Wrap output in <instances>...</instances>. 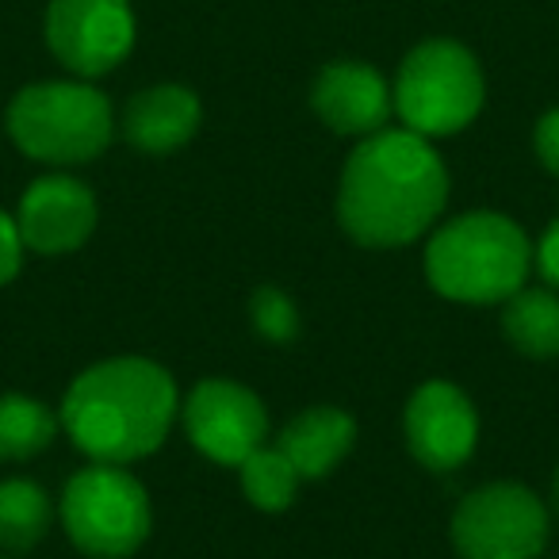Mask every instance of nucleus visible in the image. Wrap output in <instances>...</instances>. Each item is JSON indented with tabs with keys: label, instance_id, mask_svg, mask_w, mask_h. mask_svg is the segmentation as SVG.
Returning a JSON list of instances; mask_svg holds the SVG:
<instances>
[{
	"label": "nucleus",
	"instance_id": "21",
	"mask_svg": "<svg viewBox=\"0 0 559 559\" xmlns=\"http://www.w3.org/2000/svg\"><path fill=\"white\" fill-rule=\"evenodd\" d=\"M533 150L536 162L544 165V173L559 180V108H548L533 127Z\"/></svg>",
	"mask_w": 559,
	"mask_h": 559
},
{
	"label": "nucleus",
	"instance_id": "16",
	"mask_svg": "<svg viewBox=\"0 0 559 559\" xmlns=\"http://www.w3.org/2000/svg\"><path fill=\"white\" fill-rule=\"evenodd\" d=\"M55 525V502L35 479H0V548L12 556L39 548Z\"/></svg>",
	"mask_w": 559,
	"mask_h": 559
},
{
	"label": "nucleus",
	"instance_id": "24",
	"mask_svg": "<svg viewBox=\"0 0 559 559\" xmlns=\"http://www.w3.org/2000/svg\"><path fill=\"white\" fill-rule=\"evenodd\" d=\"M0 559H9V556H0Z\"/></svg>",
	"mask_w": 559,
	"mask_h": 559
},
{
	"label": "nucleus",
	"instance_id": "20",
	"mask_svg": "<svg viewBox=\"0 0 559 559\" xmlns=\"http://www.w3.org/2000/svg\"><path fill=\"white\" fill-rule=\"evenodd\" d=\"M24 253H27V246H24V238H20L16 215L0 211V288H9L12 280L20 276Z\"/></svg>",
	"mask_w": 559,
	"mask_h": 559
},
{
	"label": "nucleus",
	"instance_id": "9",
	"mask_svg": "<svg viewBox=\"0 0 559 559\" xmlns=\"http://www.w3.org/2000/svg\"><path fill=\"white\" fill-rule=\"evenodd\" d=\"M180 421L195 452L223 467H238L253 456L261 444H269L272 429L261 395L230 376H207L195 383L188 399H180Z\"/></svg>",
	"mask_w": 559,
	"mask_h": 559
},
{
	"label": "nucleus",
	"instance_id": "3",
	"mask_svg": "<svg viewBox=\"0 0 559 559\" xmlns=\"http://www.w3.org/2000/svg\"><path fill=\"white\" fill-rule=\"evenodd\" d=\"M429 288L467 307L506 304L533 272V241L502 211H467L441 223L421 257Z\"/></svg>",
	"mask_w": 559,
	"mask_h": 559
},
{
	"label": "nucleus",
	"instance_id": "5",
	"mask_svg": "<svg viewBox=\"0 0 559 559\" xmlns=\"http://www.w3.org/2000/svg\"><path fill=\"white\" fill-rule=\"evenodd\" d=\"M391 96L406 131L437 142L479 119L487 104V78L475 50L460 39H426L399 62Z\"/></svg>",
	"mask_w": 559,
	"mask_h": 559
},
{
	"label": "nucleus",
	"instance_id": "12",
	"mask_svg": "<svg viewBox=\"0 0 559 559\" xmlns=\"http://www.w3.org/2000/svg\"><path fill=\"white\" fill-rule=\"evenodd\" d=\"M311 111L326 131L337 139H368L383 131L395 116V96L391 81L376 66L357 58H337L319 70L311 85Z\"/></svg>",
	"mask_w": 559,
	"mask_h": 559
},
{
	"label": "nucleus",
	"instance_id": "15",
	"mask_svg": "<svg viewBox=\"0 0 559 559\" xmlns=\"http://www.w3.org/2000/svg\"><path fill=\"white\" fill-rule=\"evenodd\" d=\"M502 334L521 357L556 360L559 357V292L556 288H518L502 304Z\"/></svg>",
	"mask_w": 559,
	"mask_h": 559
},
{
	"label": "nucleus",
	"instance_id": "18",
	"mask_svg": "<svg viewBox=\"0 0 559 559\" xmlns=\"http://www.w3.org/2000/svg\"><path fill=\"white\" fill-rule=\"evenodd\" d=\"M304 475L296 472L280 444H261L253 456H246L238 464V487L246 495V502L261 513H284L299 495Z\"/></svg>",
	"mask_w": 559,
	"mask_h": 559
},
{
	"label": "nucleus",
	"instance_id": "13",
	"mask_svg": "<svg viewBox=\"0 0 559 559\" xmlns=\"http://www.w3.org/2000/svg\"><path fill=\"white\" fill-rule=\"evenodd\" d=\"M203 104L188 85L165 81V85H146L123 104L119 111V134L131 142L139 154H177L180 146L200 134Z\"/></svg>",
	"mask_w": 559,
	"mask_h": 559
},
{
	"label": "nucleus",
	"instance_id": "23",
	"mask_svg": "<svg viewBox=\"0 0 559 559\" xmlns=\"http://www.w3.org/2000/svg\"><path fill=\"white\" fill-rule=\"evenodd\" d=\"M551 510L559 513V467H556V475H551Z\"/></svg>",
	"mask_w": 559,
	"mask_h": 559
},
{
	"label": "nucleus",
	"instance_id": "4",
	"mask_svg": "<svg viewBox=\"0 0 559 559\" xmlns=\"http://www.w3.org/2000/svg\"><path fill=\"white\" fill-rule=\"evenodd\" d=\"M4 127L24 157L66 169L96 162L116 142L119 116L96 81L58 78L20 88L4 111Z\"/></svg>",
	"mask_w": 559,
	"mask_h": 559
},
{
	"label": "nucleus",
	"instance_id": "14",
	"mask_svg": "<svg viewBox=\"0 0 559 559\" xmlns=\"http://www.w3.org/2000/svg\"><path fill=\"white\" fill-rule=\"evenodd\" d=\"M304 479H326L357 444V418L342 406H307L276 437Z\"/></svg>",
	"mask_w": 559,
	"mask_h": 559
},
{
	"label": "nucleus",
	"instance_id": "8",
	"mask_svg": "<svg viewBox=\"0 0 559 559\" xmlns=\"http://www.w3.org/2000/svg\"><path fill=\"white\" fill-rule=\"evenodd\" d=\"M43 35L70 78L96 81L131 58L139 20L131 0H50Z\"/></svg>",
	"mask_w": 559,
	"mask_h": 559
},
{
	"label": "nucleus",
	"instance_id": "17",
	"mask_svg": "<svg viewBox=\"0 0 559 559\" xmlns=\"http://www.w3.org/2000/svg\"><path fill=\"white\" fill-rule=\"evenodd\" d=\"M62 418L47 403L9 391L0 395V464H24L55 444Z\"/></svg>",
	"mask_w": 559,
	"mask_h": 559
},
{
	"label": "nucleus",
	"instance_id": "10",
	"mask_svg": "<svg viewBox=\"0 0 559 559\" xmlns=\"http://www.w3.org/2000/svg\"><path fill=\"white\" fill-rule=\"evenodd\" d=\"M403 433L426 472H456L479 444V414L452 380H426L406 403Z\"/></svg>",
	"mask_w": 559,
	"mask_h": 559
},
{
	"label": "nucleus",
	"instance_id": "1",
	"mask_svg": "<svg viewBox=\"0 0 559 559\" xmlns=\"http://www.w3.org/2000/svg\"><path fill=\"white\" fill-rule=\"evenodd\" d=\"M444 203V157L406 127H383L360 139L337 180V223L368 249H399L426 238Z\"/></svg>",
	"mask_w": 559,
	"mask_h": 559
},
{
	"label": "nucleus",
	"instance_id": "2",
	"mask_svg": "<svg viewBox=\"0 0 559 559\" xmlns=\"http://www.w3.org/2000/svg\"><path fill=\"white\" fill-rule=\"evenodd\" d=\"M62 429L96 464H139L154 456L180 418V391L150 357H108L88 365L58 406Z\"/></svg>",
	"mask_w": 559,
	"mask_h": 559
},
{
	"label": "nucleus",
	"instance_id": "22",
	"mask_svg": "<svg viewBox=\"0 0 559 559\" xmlns=\"http://www.w3.org/2000/svg\"><path fill=\"white\" fill-rule=\"evenodd\" d=\"M533 264L540 269L544 284L559 292V218H551V223L544 226L540 241L533 246Z\"/></svg>",
	"mask_w": 559,
	"mask_h": 559
},
{
	"label": "nucleus",
	"instance_id": "7",
	"mask_svg": "<svg viewBox=\"0 0 559 559\" xmlns=\"http://www.w3.org/2000/svg\"><path fill=\"white\" fill-rule=\"evenodd\" d=\"M551 513L521 483H483L456 502L449 521L460 559H536L548 548Z\"/></svg>",
	"mask_w": 559,
	"mask_h": 559
},
{
	"label": "nucleus",
	"instance_id": "6",
	"mask_svg": "<svg viewBox=\"0 0 559 559\" xmlns=\"http://www.w3.org/2000/svg\"><path fill=\"white\" fill-rule=\"evenodd\" d=\"M58 518L73 548L88 559H127L146 544L154 506L139 475L123 464H88L66 483Z\"/></svg>",
	"mask_w": 559,
	"mask_h": 559
},
{
	"label": "nucleus",
	"instance_id": "19",
	"mask_svg": "<svg viewBox=\"0 0 559 559\" xmlns=\"http://www.w3.org/2000/svg\"><path fill=\"white\" fill-rule=\"evenodd\" d=\"M249 322L272 345H292L304 334V319H299L296 299L284 288H276V284H261L253 292V299H249Z\"/></svg>",
	"mask_w": 559,
	"mask_h": 559
},
{
	"label": "nucleus",
	"instance_id": "11",
	"mask_svg": "<svg viewBox=\"0 0 559 559\" xmlns=\"http://www.w3.org/2000/svg\"><path fill=\"white\" fill-rule=\"evenodd\" d=\"M96 223H100V203L93 188L66 169L35 177L20 195V238L39 257H66L81 249L96 234Z\"/></svg>",
	"mask_w": 559,
	"mask_h": 559
}]
</instances>
